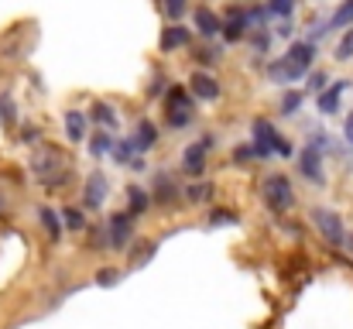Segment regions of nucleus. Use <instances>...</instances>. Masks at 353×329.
Segmentation results:
<instances>
[{
    "mask_svg": "<svg viewBox=\"0 0 353 329\" xmlns=\"http://www.w3.org/2000/svg\"><path fill=\"white\" fill-rule=\"evenodd\" d=\"M312 62H316V41H292L288 52L268 66V79L274 86H288V83L302 79L312 69Z\"/></svg>",
    "mask_w": 353,
    "mask_h": 329,
    "instance_id": "obj_1",
    "label": "nucleus"
},
{
    "mask_svg": "<svg viewBox=\"0 0 353 329\" xmlns=\"http://www.w3.org/2000/svg\"><path fill=\"white\" fill-rule=\"evenodd\" d=\"M31 175H34L41 186L55 189V186H65V182H69L72 168H69V158H65V154H59L55 148H41L38 154H31Z\"/></svg>",
    "mask_w": 353,
    "mask_h": 329,
    "instance_id": "obj_2",
    "label": "nucleus"
},
{
    "mask_svg": "<svg viewBox=\"0 0 353 329\" xmlns=\"http://www.w3.org/2000/svg\"><path fill=\"white\" fill-rule=\"evenodd\" d=\"M250 144H254L257 158H271V154L288 158V154H292V144H288V141L274 130V123L264 120V117H257V120L250 123Z\"/></svg>",
    "mask_w": 353,
    "mask_h": 329,
    "instance_id": "obj_3",
    "label": "nucleus"
},
{
    "mask_svg": "<svg viewBox=\"0 0 353 329\" xmlns=\"http://www.w3.org/2000/svg\"><path fill=\"white\" fill-rule=\"evenodd\" d=\"M261 196H264V206H268L274 217H278V213H288V210H292V203H295L292 182H288V175H281V172H274V175H268V179H264Z\"/></svg>",
    "mask_w": 353,
    "mask_h": 329,
    "instance_id": "obj_4",
    "label": "nucleus"
},
{
    "mask_svg": "<svg viewBox=\"0 0 353 329\" xmlns=\"http://www.w3.org/2000/svg\"><path fill=\"white\" fill-rule=\"evenodd\" d=\"M312 223H316V230L323 233L326 243H333V247H343L347 243V230H343L340 213H333V210H312Z\"/></svg>",
    "mask_w": 353,
    "mask_h": 329,
    "instance_id": "obj_5",
    "label": "nucleus"
},
{
    "mask_svg": "<svg viewBox=\"0 0 353 329\" xmlns=\"http://www.w3.org/2000/svg\"><path fill=\"white\" fill-rule=\"evenodd\" d=\"M107 192H110L107 175H103V172H90V175H86V186H83V206H86V213L100 210V206L107 203Z\"/></svg>",
    "mask_w": 353,
    "mask_h": 329,
    "instance_id": "obj_6",
    "label": "nucleus"
},
{
    "mask_svg": "<svg viewBox=\"0 0 353 329\" xmlns=\"http://www.w3.org/2000/svg\"><path fill=\"white\" fill-rule=\"evenodd\" d=\"M134 237V217L130 213H114L107 219V240H110V250H127Z\"/></svg>",
    "mask_w": 353,
    "mask_h": 329,
    "instance_id": "obj_7",
    "label": "nucleus"
},
{
    "mask_svg": "<svg viewBox=\"0 0 353 329\" xmlns=\"http://www.w3.org/2000/svg\"><path fill=\"white\" fill-rule=\"evenodd\" d=\"M299 172L309 179V182H316V186H323L326 182V172H323V148H316L312 141L302 148V154H299Z\"/></svg>",
    "mask_w": 353,
    "mask_h": 329,
    "instance_id": "obj_8",
    "label": "nucleus"
},
{
    "mask_svg": "<svg viewBox=\"0 0 353 329\" xmlns=\"http://www.w3.org/2000/svg\"><path fill=\"white\" fill-rule=\"evenodd\" d=\"M213 148V134H203V141L199 144H189L185 148V154H182V172H189V175H203L206 172V151Z\"/></svg>",
    "mask_w": 353,
    "mask_h": 329,
    "instance_id": "obj_9",
    "label": "nucleus"
},
{
    "mask_svg": "<svg viewBox=\"0 0 353 329\" xmlns=\"http://www.w3.org/2000/svg\"><path fill=\"white\" fill-rule=\"evenodd\" d=\"M189 93L196 97V100H206V103H213V100H220V83L210 76V72H192V79H189Z\"/></svg>",
    "mask_w": 353,
    "mask_h": 329,
    "instance_id": "obj_10",
    "label": "nucleus"
},
{
    "mask_svg": "<svg viewBox=\"0 0 353 329\" xmlns=\"http://www.w3.org/2000/svg\"><path fill=\"white\" fill-rule=\"evenodd\" d=\"M130 144H134V151H151L154 144H158V127L148 120V117H141L137 120V127H134V137H130Z\"/></svg>",
    "mask_w": 353,
    "mask_h": 329,
    "instance_id": "obj_11",
    "label": "nucleus"
},
{
    "mask_svg": "<svg viewBox=\"0 0 353 329\" xmlns=\"http://www.w3.org/2000/svg\"><path fill=\"white\" fill-rule=\"evenodd\" d=\"M189 38H192V31H189V28L172 24V28H165V31H161L158 48H161V52H179V48H185V45H189Z\"/></svg>",
    "mask_w": 353,
    "mask_h": 329,
    "instance_id": "obj_12",
    "label": "nucleus"
},
{
    "mask_svg": "<svg viewBox=\"0 0 353 329\" xmlns=\"http://www.w3.org/2000/svg\"><path fill=\"white\" fill-rule=\"evenodd\" d=\"M179 182L168 175V172H158L154 175V203H161V206H168V203H175L179 199Z\"/></svg>",
    "mask_w": 353,
    "mask_h": 329,
    "instance_id": "obj_13",
    "label": "nucleus"
},
{
    "mask_svg": "<svg viewBox=\"0 0 353 329\" xmlns=\"http://www.w3.org/2000/svg\"><path fill=\"white\" fill-rule=\"evenodd\" d=\"M347 86H350L347 79H336L330 90H323V93H319V100H316L319 113H326V117H330V113H336V110H340V97L347 93Z\"/></svg>",
    "mask_w": 353,
    "mask_h": 329,
    "instance_id": "obj_14",
    "label": "nucleus"
},
{
    "mask_svg": "<svg viewBox=\"0 0 353 329\" xmlns=\"http://www.w3.org/2000/svg\"><path fill=\"white\" fill-rule=\"evenodd\" d=\"M196 31L203 38H216V34H223V21L210 7H196Z\"/></svg>",
    "mask_w": 353,
    "mask_h": 329,
    "instance_id": "obj_15",
    "label": "nucleus"
},
{
    "mask_svg": "<svg viewBox=\"0 0 353 329\" xmlns=\"http://www.w3.org/2000/svg\"><path fill=\"white\" fill-rule=\"evenodd\" d=\"M65 137L72 144H83L86 141V113L83 110H65Z\"/></svg>",
    "mask_w": 353,
    "mask_h": 329,
    "instance_id": "obj_16",
    "label": "nucleus"
},
{
    "mask_svg": "<svg viewBox=\"0 0 353 329\" xmlns=\"http://www.w3.org/2000/svg\"><path fill=\"white\" fill-rule=\"evenodd\" d=\"M240 38H247V14L230 10V17L223 21V41H240Z\"/></svg>",
    "mask_w": 353,
    "mask_h": 329,
    "instance_id": "obj_17",
    "label": "nucleus"
},
{
    "mask_svg": "<svg viewBox=\"0 0 353 329\" xmlns=\"http://www.w3.org/2000/svg\"><path fill=\"white\" fill-rule=\"evenodd\" d=\"M148 206H151L148 189H141L137 182H134V186H127V213H130V217H141Z\"/></svg>",
    "mask_w": 353,
    "mask_h": 329,
    "instance_id": "obj_18",
    "label": "nucleus"
},
{
    "mask_svg": "<svg viewBox=\"0 0 353 329\" xmlns=\"http://www.w3.org/2000/svg\"><path fill=\"white\" fill-rule=\"evenodd\" d=\"M38 223H41V230L48 233V240H52V243H59V237H62V230H65V226H62V219H59V213H55V210H48V206H41V210H38Z\"/></svg>",
    "mask_w": 353,
    "mask_h": 329,
    "instance_id": "obj_19",
    "label": "nucleus"
},
{
    "mask_svg": "<svg viewBox=\"0 0 353 329\" xmlns=\"http://www.w3.org/2000/svg\"><path fill=\"white\" fill-rule=\"evenodd\" d=\"M90 120H93V123H100L103 130H117V110L110 107V103H93Z\"/></svg>",
    "mask_w": 353,
    "mask_h": 329,
    "instance_id": "obj_20",
    "label": "nucleus"
},
{
    "mask_svg": "<svg viewBox=\"0 0 353 329\" xmlns=\"http://www.w3.org/2000/svg\"><path fill=\"white\" fill-rule=\"evenodd\" d=\"M114 144H117V137H110V130H97V134L90 137V154H93V158H103V154L114 151Z\"/></svg>",
    "mask_w": 353,
    "mask_h": 329,
    "instance_id": "obj_21",
    "label": "nucleus"
},
{
    "mask_svg": "<svg viewBox=\"0 0 353 329\" xmlns=\"http://www.w3.org/2000/svg\"><path fill=\"white\" fill-rule=\"evenodd\" d=\"M154 250H158V243H154V240H137V243H134V250H130V268H144V264L154 257Z\"/></svg>",
    "mask_w": 353,
    "mask_h": 329,
    "instance_id": "obj_22",
    "label": "nucleus"
},
{
    "mask_svg": "<svg viewBox=\"0 0 353 329\" xmlns=\"http://www.w3.org/2000/svg\"><path fill=\"white\" fill-rule=\"evenodd\" d=\"M330 28H336V31H340V28H347V31H350V28H353V0H343V3L333 10Z\"/></svg>",
    "mask_w": 353,
    "mask_h": 329,
    "instance_id": "obj_23",
    "label": "nucleus"
},
{
    "mask_svg": "<svg viewBox=\"0 0 353 329\" xmlns=\"http://www.w3.org/2000/svg\"><path fill=\"white\" fill-rule=\"evenodd\" d=\"M185 199H189L192 206L210 203V199H213V186H210V182H192V186L185 189Z\"/></svg>",
    "mask_w": 353,
    "mask_h": 329,
    "instance_id": "obj_24",
    "label": "nucleus"
},
{
    "mask_svg": "<svg viewBox=\"0 0 353 329\" xmlns=\"http://www.w3.org/2000/svg\"><path fill=\"white\" fill-rule=\"evenodd\" d=\"M165 107L168 110H189V113H192V100L185 97L182 86H172V90L165 93Z\"/></svg>",
    "mask_w": 353,
    "mask_h": 329,
    "instance_id": "obj_25",
    "label": "nucleus"
},
{
    "mask_svg": "<svg viewBox=\"0 0 353 329\" xmlns=\"http://www.w3.org/2000/svg\"><path fill=\"white\" fill-rule=\"evenodd\" d=\"M62 226H65V230H72V233H83V230H86V213H83V210H76V206L62 210Z\"/></svg>",
    "mask_w": 353,
    "mask_h": 329,
    "instance_id": "obj_26",
    "label": "nucleus"
},
{
    "mask_svg": "<svg viewBox=\"0 0 353 329\" xmlns=\"http://www.w3.org/2000/svg\"><path fill=\"white\" fill-rule=\"evenodd\" d=\"M110 158H114V165H123V168L130 165V158H134V144H130V137H117Z\"/></svg>",
    "mask_w": 353,
    "mask_h": 329,
    "instance_id": "obj_27",
    "label": "nucleus"
},
{
    "mask_svg": "<svg viewBox=\"0 0 353 329\" xmlns=\"http://www.w3.org/2000/svg\"><path fill=\"white\" fill-rule=\"evenodd\" d=\"M247 41H250V52H254V55H264L268 45H271V31H268V28H257V31L247 34Z\"/></svg>",
    "mask_w": 353,
    "mask_h": 329,
    "instance_id": "obj_28",
    "label": "nucleus"
},
{
    "mask_svg": "<svg viewBox=\"0 0 353 329\" xmlns=\"http://www.w3.org/2000/svg\"><path fill=\"white\" fill-rule=\"evenodd\" d=\"M302 103H305V93H299V90H288V93L281 97V117H295Z\"/></svg>",
    "mask_w": 353,
    "mask_h": 329,
    "instance_id": "obj_29",
    "label": "nucleus"
},
{
    "mask_svg": "<svg viewBox=\"0 0 353 329\" xmlns=\"http://www.w3.org/2000/svg\"><path fill=\"white\" fill-rule=\"evenodd\" d=\"M292 10H295V0H268V14H274L281 21H288Z\"/></svg>",
    "mask_w": 353,
    "mask_h": 329,
    "instance_id": "obj_30",
    "label": "nucleus"
},
{
    "mask_svg": "<svg viewBox=\"0 0 353 329\" xmlns=\"http://www.w3.org/2000/svg\"><path fill=\"white\" fill-rule=\"evenodd\" d=\"M161 7H165V14H168V17L179 24V17L189 10V0H161Z\"/></svg>",
    "mask_w": 353,
    "mask_h": 329,
    "instance_id": "obj_31",
    "label": "nucleus"
},
{
    "mask_svg": "<svg viewBox=\"0 0 353 329\" xmlns=\"http://www.w3.org/2000/svg\"><path fill=\"white\" fill-rule=\"evenodd\" d=\"M336 59H340V62H350L353 59V28L340 38V45H336Z\"/></svg>",
    "mask_w": 353,
    "mask_h": 329,
    "instance_id": "obj_32",
    "label": "nucleus"
},
{
    "mask_svg": "<svg viewBox=\"0 0 353 329\" xmlns=\"http://www.w3.org/2000/svg\"><path fill=\"white\" fill-rule=\"evenodd\" d=\"M223 55H220V48H196V62L199 66H216Z\"/></svg>",
    "mask_w": 353,
    "mask_h": 329,
    "instance_id": "obj_33",
    "label": "nucleus"
},
{
    "mask_svg": "<svg viewBox=\"0 0 353 329\" xmlns=\"http://www.w3.org/2000/svg\"><path fill=\"white\" fill-rule=\"evenodd\" d=\"M165 120H168V127H185L192 120V113L189 110H165Z\"/></svg>",
    "mask_w": 353,
    "mask_h": 329,
    "instance_id": "obj_34",
    "label": "nucleus"
},
{
    "mask_svg": "<svg viewBox=\"0 0 353 329\" xmlns=\"http://www.w3.org/2000/svg\"><path fill=\"white\" fill-rule=\"evenodd\" d=\"M230 223H236V217L230 210H213L210 213V226H230Z\"/></svg>",
    "mask_w": 353,
    "mask_h": 329,
    "instance_id": "obj_35",
    "label": "nucleus"
},
{
    "mask_svg": "<svg viewBox=\"0 0 353 329\" xmlns=\"http://www.w3.org/2000/svg\"><path fill=\"white\" fill-rule=\"evenodd\" d=\"M120 281V271H114V268H103L100 275H97V285H103V288H110V285H117Z\"/></svg>",
    "mask_w": 353,
    "mask_h": 329,
    "instance_id": "obj_36",
    "label": "nucleus"
},
{
    "mask_svg": "<svg viewBox=\"0 0 353 329\" xmlns=\"http://www.w3.org/2000/svg\"><path fill=\"white\" fill-rule=\"evenodd\" d=\"M21 141H24V144H38V141H41V130H38L34 123H24V127H21Z\"/></svg>",
    "mask_w": 353,
    "mask_h": 329,
    "instance_id": "obj_37",
    "label": "nucleus"
},
{
    "mask_svg": "<svg viewBox=\"0 0 353 329\" xmlns=\"http://www.w3.org/2000/svg\"><path fill=\"white\" fill-rule=\"evenodd\" d=\"M250 158H257L254 144H240V148L234 151V161H236V165H243V161H250Z\"/></svg>",
    "mask_w": 353,
    "mask_h": 329,
    "instance_id": "obj_38",
    "label": "nucleus"
},
{
    "mask_svg": "<svg viewBox=\"0 0 353 329\" xmlns=\"http://www.w3.org/2000/svg\"><path fill=\"white\" fill-rule=\"evenodd\" d=\"M14 120V103H10V97H0V123L7 127Z\"/></svg>",
    "mask_w": 353,
    "mask_h": 329,
    "instance_id": "obj_39",
    "label": "nucleus"
},
{
    "mask_svg": "<svg viewBox=\"0 0 353 329\" xmlns=\"http://www.w3.org/2000/svg\"><path fill=\"white\" fill-rule=\"evenodd\" d=\"M309 90H312V93H323V90H326V76H323V72H312V76H309Z\"/></svg>",
    "mask_w": 353,
    "mask_h": 329,
    "instance_id": "obj_40",
    "label": "nucleus"
},
{
    "mask_svg": "<svg viewBox=\"0 0 353 329\" xmlns=\"http://www.w3.org/2000/svg\"><path fill=\"white\" fill-rule=\"evenodd\" d=\"M127 168H130V172H144V168H148V161H144V154H134Z\"/></svg>",
    "mask_w": 353,
    "mask_h": 329,
    "instance_id": "obj_41",
    "label": "nucleus"
},
{
    "mask_svg": "<svg viewBox=\"0 0 353 329\" xmlns=\"http://www.w3.org/2000/svg\"><path fill=\"white\" fill-rule=\"evenodd\" d=\"M343 137L353 144V110H350V117H347V123H343Z\"/></svg>",
    "mask_w": 353,
    "mask_h": 329,
    "instance_id": "obj_42",
    "label": "nucleus"
},
{
    "mask_svg": "<svg viewBox=\"0 0 353 329\" xmlns=\"http://www.w3.org/2000/svg\"><path fill=\"white\" fill-rule=\"evenodd\" d=\"M278 34H281V38H288V34H292V24H288V21H281V24H278Z\"/></svg>",
    "mask_w": 353,
    "mask_h": 329,
    "instance_id": "obj_43",
    "label": "nucleus"
},
{
    "mask_svg": "<svg viewBox=\"0 0 353 329\" xmlns=\"http://www.w3.org/2000/svg\"><path fill=\"white\" fill-rule=\"evenodd\" d=\"M3 206H7V199H3V192H0V213H3Z\"/></svg>",
    "mask_w": 353,
    "mask_h": 329,
    "instance_id": "obj_44",
    "label": "nucleus"
},
{
    "mask_svg": "<svg viewBox=\"0 0 353 329\" xmlns=\"http://www.w3.org/2000/svg\"><path fill=\"white\" fill-rule=\"evenodd\" d=\"M347 247H350V254H353V233H350V237H347Z\"/></svg>",
    "mask_w": 353,
    "mask_h": 329,
    "instance_id": "obj_45",
    "label": "nucleus"
}]
</instances>
